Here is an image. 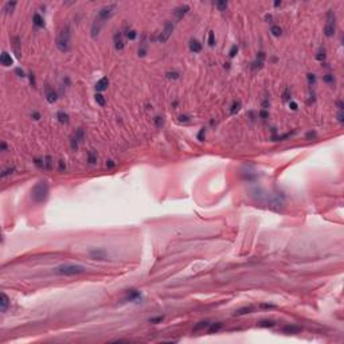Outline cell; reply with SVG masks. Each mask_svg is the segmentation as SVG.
I'll return each mask as SVG.
<instances>
[{
  "mask_svg": "<svg viewBox=\"0 0 344 344\" xmlns=\"http://www.w3.org/2000/svg\"><path fill=\"white\" fill-rule=\"evenodd\" d=\"M284 332H286V333H300V332L303 331V328L301 327H299V325H292V324H288L285 325L282 328Z\"/></svg>",
  "mask_w": 344,
  "mask_h": 344,
  "instance_id": "cell-17",
  "label": "cell"
},
{
  "mask_svg": "<svg viewBox=\"0 0 344 344\" xmlns=\"http://www.w3.org/2000/svg\"><path fill=\"white\" fill-rule=\"evenodd\" d=\"M173 28H175L173 22H167L166 24H164V30H163V31L160 32V35L157 36V41H159L160 43H166V42L169 39V36L172 35Z\"/></svg>",
  "mask_w": 344,
  "mask_h": 344,
  "instance_id": "cell-6",
  "label": "cell"
},
{
  "mask_svg": "<svg viewBox=\"0 0 344 344\" xmlns=\"http://www.w3.org/2000/svg\"><path fill=\"white\" fill-rule=\"evenodd\" d=\"M108 86H109V80L106 77H104V78H101V80L96 83V90L97 92H104V90L108 89Z\"/></svg>",
  "mask_w": 344,
  "mask_h": 344,
  "instance_id": "cell-15",
  "label": "cell"
},
{
  "mask_svg": "<svg viewBox=\"0 0 344 344\" xmlns=\"http://www.w3.org/2000/svg\"><path fill=\"white\" fill-rule=\"evenodd\" d=\"M57 47L61 53H69L71 47V28L66 24L61 28L57 36Z\"/></svg>",
  "mask_w": 344,
  "mask_h": 344,
  "instance_id": "cell-1",
  "label": "cell"
},
{
  "mask_svg": "<svg viewBox=\"0 0 344 344\" xmlns=\"http://www.w3.org/2000/svg\"><path fill=\"white\" fill-rule=\"evenodd\" d=\"M222 327H223L222 323H214V324H210L208 325V332H210V333H217Z\"/></svg>",
  "mask_w": 344,
  "mask_h": 344,
  "instance_id": "cell-23",
  "label": "cell"
},
{
  "mask_svg": "<svg viewBox=\"0 0 344 344\" xmlns=\"http://www.w3.org/2000/svg\"><path fill=\"white\" fill-rule=\"evenodd\" d=\"M316 59L320 62H323L325 59V48L324 47H320L319 51H317V54H316Z\"/></svg>",
  "mask_w": 344,
  "mask_h": 344,
  "instance_id": "cell-31",
  "label": "cell"
},
{
  "mask_svg": "<svg viewBox=\"0 0 344 344\" xmlns=\"http://www.w3.org/2000/svg\"><path fill=\"white\" fill-rule=\"evenodd\" d=\"M94 97H96V102H97V104H98L100 106H105V104H106V101H105V97L102 96L101 93H97V94H96V96H94Z\"/></svg>",
  "mask_w": 344,
  "mask_h": 344,
  "instance_id": "cell-32",
  "label": "cell"
},
{
  "mask_svg": "<svg viewBox=\"0 0 344 344\" xmlns=\"http://www.w3.org/2000/svg\"><path fill=\"white\" fill-rule=\"evenodd\" d=\"M163 316H159V317H152V319H149V323H152V324H157V323H161L163 321Z\"/></svg>",
  "mask_w": 344,
  "mask_h": 344,
  "instance_id": "cell-48",
  "label": "cell"
},
{
  "mask_svg": "<svg viewBox=\"0 0 344 344\" xmlns=\"http://www.w3.org/2000/svg\"><path fill=\"white\" fill-rule=\"evenodd\" d=\"M258 116H259L262 120H266V118L269 117V112L266 110V109H262V110L259 112V114H258Z\"/></svg>",
  "mask_w": 344,
  "mask_h": 344,
  "instance_id": "cell-47",
  "label": "cell"
},
{
  "mask_svg": "<svg viewBox=\"0 0 344 344\" xmlns=\"http://www.w3.org/2000/svg\"><path fill=\"white\" fill-rule=\"evenodd\" d=\"M8 305H10V299H8V296L3 292V293L0 294V311L4 313L7 309H8Z\"/></svg>",
  "mask_w": 344,
  "mask_h": 344,
  "instance_id": "cell-14",
  "label": "cell"
},
{
  "mask_svg": "<svg viewBox=\"0 0 344 344\" xmlns=\"http://www.w3.org/2000/svg\"><path fill=\"white\" fill-rule=\"evenodd\" d=\"M57 120L61 122V124H67V122L70 121V120H69V114L65 113L63 110H59L57 113Z\"/></svg>",
  "mask_w": 344,
  "mask_h": 344,
  "instance_id": "cell-20",
  "label": "cell"
},
{
  "mask_svg": "<svg viewBox=\"0 0 344 344\" xmlns=\"http://www.w3.org/2000/svg\"><path fill=\"white\" fill-rule=\"evenodd\" d=\"M14 42H15V43H14V47H15L16 55H18V57H20V50H19L20 42H19V38H18V36H15V38H14Z\"/></svg>",
  "mask_w": 344,
  "mask_h": 344,
  "instance_id": "cell-39",
  "label": "cell"
},
{
  "mask_svg": "<svg viewBox=\"0 0 344 344\" xmlns=\"http://www.w3.org/2000/svg\"><path fill=\"white\" fill-rule=\"evenodd\" d=\"M125 36H127V39H129V41H134L137 36V32L134 31L133 28H127V31H125Z\"/></svg>",
  "mask_w": 344,
  "mask_h": 344,
  "instance_id": "cell-28",
  "label": "cell"
},
{
  "mask_svg": "<svg viewBox=\"0 0 344 344\" xmlns=\"http://www.w3.org/2000/svg\"><path fill=\"white\" fill-rule=\"evenodd\" d=\"M274 325H276L274 320H261V321H258V327H262V328H272Z\"/></svg>",
  "mask_w": 344,
  "mask_h": 344,
  "instance_id": "cell-22",
  "label": "cell"
},
{
  "mask_svg": "<svg viewBox=\"0 0 344 344\" xmlns=\"http://www.w3.org/2000/svg\"><path fill=\"white\" fill-rule=\"evenodd\" d=\"M215 6H217V8L219 11H226V8H227V6H229V4H227V1H223V0H222V1H217V3H215Z\"/></svg>",
  "mask_w": 344,
  "mask_h": 344,
  "instance_id": "cell-37",
  "label": "cell"
},
{
  "mask_svg": "<svg viewBox=\"0 0 344 344\" xmlns=\"http://www.w3.org/2000/svg\"><path fill=\"white\" fill-rule=\"evenodd\" d=\"M166 77L168 78V80H179V77H180V74H179V71H167L166 73Z\"/></svg>",
  "mask_w": 344,
  "mask_h": 344,
  "instance_id": "cell-33",
  "label": "cell"
},
{
  "mask_svg": "<svg viewBox=\"0 0 344 344\" xmlns=\"http://www.w3.org/2000/svg\"><path fill=\"white\" fill-rule=\"evenodd\" d=\"M34 164H35L38 168L45 169V159H34Z\"/></svg>",
  "mask_w": 344,
  "mask_h": 344,
  "instance_id": "cell-42",
  "label": "cell"
},
{
  "mask_svg": "<svg viewBox=\"0 0 344 344\" xmlns=\"http://www.w3.org/2000/svg\"><path fill=\"white\" fill-rule=\"evenodd\" d=\"M116 8H117V4H108V6L102 7L101 10L98 11V14H97L96 18H98L100 20H102V22L105 23L108 19H110L112 16H113V14H114Z\"/></svg>",
  "mask_w": 344,
  "mask_h": 344,
  "instance_id": "cell-5",
  "label": "cell"
},
{
  "mask_svg": "<svg viewBox=\"0 0 344 344\" xmlns=\"http://www.w3.org/2000/svg\"><path fill=\"white\" fill-rule=\"evenodd\" d=\"M343 108H344L343 101H340V100H339V101H338V109H339V110H343Z\"/></svg>",
  "mask_w": 344,
  "mask_h": 344,
  "instance_id": "cell-59",
  "label": "cell"
},
{
  "mask_svg": "<svg viewBox=\"0 0 344 344\" xmlns=\"http://www.w3.org/2000/svg\"><path fill=\"white\" fill-rule=\"evenodd\" d=\"M46 100L48 104H54L58 100V94L54 89H51L50 86H46Z\"/></svg>",
  "mask_w": 344,
  "mask_h": 344,
  "instance_id": "cell-12",
  "label": "cell"
},
{
  "mask_svg": "<svg viewBox=\"0 0 344 344\" xmlns=\"http://www.w3.org/2000/svg\"><path fill=\"white\" fill-rule=\"evenodd\" d=\"M31 117L34 118L35 121H38V120H41V113H39V112H36V110H34L31 113Z\"/></svg>",
  "mask_w": 344,
  "mask_h": 344,
  "instance_id": "cell-50",
  "label": "cell"
},
{
  "mask_svg": "<svg viewBox=\"0 0 344 344\" xmlns=\"http://www.w3.org/2000/svg\"><path fill=\"white\" fill-rule=\"evenodd\" d=\"M289 108L292 109V110H297V109H299V105H297V102H294V101H289Z\"/></svg>",
  "mask_w": 344,
  "mask_h": 344,
  "instance_id": "cell-52",
  "label": "cell"
},
{
  "mask_svg": "<svg viewBox=\"0 0 344 344\" xmlns=\"http://www.w3.org/2000/svg\"><path fill=\"white\" fill-rule=\"evenodd\" d=\"M74 139H75L77 141H78V144L83 143V140H85V131H83L82 128H78L75 131V133H74Z\"/></svg>",
  "mask_w": 344,
  "mask_h": 344,
  "instance_id": "cell-21",
  "label": "cell"
},
{
  "mask_svg": "<svg viewBox=\"0 0 344 344\" xmlns=\"http://www.w3.org/2000/svg\"><path fill=\"white\" fill-rule=\"evenodd\" d=\"M188 121H190V116L187 114L179 116V122H188Z\"/></svg>",
  "mask_w": 344,
  "mask_h": 344,
  "instance_id": "cell-49",
  "label": "cell"
},
{
  "mask_svg": "<svg viewBox=\"0 0 344 344\" xmlns=\"http://www.w3.org/2000/svg\"><path fill=\"white\" fill-rule=\"evenodd\" d=\"M16 7V1H7L6 6H4V12L6 14H11L14 11V8Z\"/></svg>",
  "mask_w": 344,
  "mask_h": 344,
  "instance_id": "cell-27",
  "label": "cell"
},
{
  "mask_svg": "<svg viewBox=\"0 0 344 344\" xmlns=\"http://www.w3.org/2000/svg\"><path fill=\"white\" fill-rule=\"evenodd\" d=\"M327 18V23H325V27H324V35L331 38L335 34V30H336V15L332 10H329L325 15Z\"/></svg>",
  "mask_w": 344,
  "mask_h": 344,
  "instance_id": "cell-4",
  "label": "cell"
},
{
  "mask_svg": "<svg viewBox=\"0 0 344 344\" xmlns=\"http://www.w3.org/2000/svg\"><path fill=\"white\" fill-rule=\"evenodd\" d=\"M239 109H241V102L234 101L233 104H231V106H230V114H237L239 112Z\"/></svg>",
  "mask_w": 344,
  "mask_h": 344,
  "instance_id": "cell-25",
  "label": "cell"
},
{
  "mask_svg": "<svg viewBox=\"0 0 344 344\" xmlns=\"http://www.w3.org/2000/svg\"><path fill=\"white\" fill-rule=\"evenodd\" d=\"M14 172H15V167H8V168L3 169V172H1V178H7L8 175H12Z\"/></svg>",
  "mask_w": 344,
  "mask_h": 344,
  "instance_id": "cell-35",
  "label": "cell"
},
{
  "mask_svg": "<svg viewBox=\"0 0 344 344\" xmlns=\"http://www.w3.org/2000/svg\"><path fill=\"white\" fill-rule=\"evenodd\" d=\"M153 121H155V125H156L157 128H161L163 124H164V120H163L161 116H156V117L153 118Z\"/></svg>",
  "mask_w": 344,
  "mask_h": 344,
  "instance_id": "cell-40",
  "label": "cell"
},
{
  "mask_svg": "<svg viewBox=\"0 0 344 344\" xmlns=\"http://www.w3.org/2000/svg\"><path fill=\"white\" fill-rule=\"evenodd\" d=\"M264 62H265V54L262 53V51H259L257 55V58H255V61L252 63V69L253 70H259V69H262V66H264Z\"/></svg>",
  "mask_w": 344,
  "mask_h": 344,
  "instance_id": "cell-11",
  "label": "cell"
},
{
  "mask_svg": "<svg viewBox=\"0 0 344 344\" xmlns=\"http://www.w3.org/2000/svg\"><path fill=\"white\" fill-rule=\"evenodd\" d=\"M53 168V159L51 156H46L45 157V169H51Z\"/></svg>",
  "mask_w": 344,
  "mask_h": 344,
  "instance_id": "cell-38",
  "label": "cell"
},
{
  "mask_svg": "<svg viewBox=\"0 0 344 344\" xmlns=\"http://www.w3.org/2000/svg\"><path fill=\"white\" fill-rule=\"evenodd\" d=\"M323 81L327 83H329V85H333L335 83V77L332 75V74H325L324 77H323Z\"/></svg>",
  "mask_w": 344,
  "mask_h": 344,
  "instance_id": "cell-36",
  "label": "cell"
},
{
  "mask_svg": "<svg viewBox=\"0 0 344 344\" xmlns=\"http://www.w3.org/2000/svg\"><path fill=\"white\" fill-rule=\"evenodd\" d=\"M47 196H48V184H47V182L42 180V182H39L38 184L34 186V188H32V191H31V198H32V200L35 202V203H42V202H45L46 199H47Z\"/></svg>",
  "mask_w": 344,
  "mask_h": 344,
  "instance_id": "cell-3",
  "label": "cell"
},
{
  "mask_svg": "<svg viewBox=\"0 0 344 344\" xmlns=\"http://www.w3.org/2000/svg\"><path fill=\"white\" fill-rule=\"evenodd\" d=\"M338 120H339V122H340V124H343V122H344V114H343V110H339V113H338Z\"/></svg>",
  "mask_w": 344,
  "mask_h": 344,
  "instance_id": "cell-53",
  "label": "cell"
},
{
  "mask_svg": "<svg viewBox=\"0 0 344 344\" xmlns=\"http://www.w3.org/2000/svg\"><path fill=\"white\" fill-rule=\"evenodd\" d=\"M270 32H272V35H273V36H281V34H282V30H281L280 26H272Z\"/></svg>",
  "mask_w": 344,
  "mask_h": 344,
  "instance_id": "cell-30",
  "label": "cell"
},
{
  "mask_svg": "<svg viewBox=\"0 0 344 344\" xmlns=\"http://www.w3.org/2000/svg\"><path fill=\"white\" fill-rule=\"evenodd\" d=\"M114 166H116V163L113 161V160H108V161H106V167H108V168H113Z\"/></svg>",
  "mask_w": 344,
  "mask_h": 344,
  "instance_id": "cell-56",
  "label": "cell"
},
{
  "mask_svg": "<svg viewBox=\"0 0 344 344\" xmlns=\"http://www.w3.org/2000/svg\"><path fill=\"white\" fill-rule=\"evenodd\" d=\"M28 75H30V83H31V85L34 86V87H35V86H36V82H35V77H34V74L30 73Z\"/></svg>",
  "mask_w": 344,
  "mask_h": 344,
  "instance_id": "cell-54",
  "label": "cell"
},
{
  "mask_svg": "<svg viewBox=\"0 0 344 344\" xmlns=\"http://www.w3.org/2000/svg\"><path fill=\"white\" fill-rule=\"evenodd\" d=\"M316 137V133L315 132H308L306 133V139H315Z\"/></svg>",
  "mask_w": 344,
  "mask_h": 344,
  "instance_id": "cell-58",
  "label": "cell"
},
{
  "mask_svg": "<svg viewBox=\"0 0 344 344\" xmlns=\"http://www.w3.org/2000/svg\"><path fill=\"white\" fill-rule=\"evenodd\" d=\"M86 272V268L82 265H74V264H65L59 265L53 269V273L59 274V276H78L83 274Z\"/></svg>",
  "mask_w": 344,
  "mask_h": 344,
  "instance_id": "cell-2",
  "label": "cell"
},
{
  "mask_svg": "<svg viewBox=\"0 0 344 344\" xmlns=\"http://www.w3.org/2000/svg\"><path fill=\"white\" fill-rule=\"evenodd\" d=\"M0 147H1V152H6V151H7V144L4 143V141H1Z\"/></svg>",
  "mask_w": 344,
  "mask_h": 344,
  "instance_id": "cell-60",
  "label": "cell"
},
{
  "mask_svg": "<svg viewBox=\"0 0 344 344\" xmlns=\"http://www.w3.org/2000/svg\"><path fill=\"white\" fill-rule=\"evenodd\" d=\"M102 26H104V22L100 20L98 18H96L94 22H93V24H92V28H90V35H92L93 39H96L97 36L100 35V31H101Z\"/></svg>",
  "mask_w": 344,
  "mask_h": 344,
  "instance_id": "cell-8",
  "label": "cell"
},
{
  "mask_svg": "<svg viewBox=\"0 0 344 344\" xmlns=\"http://www.w3.org/2000/svg\"><path fill=\"white\" fill-rule=\"evenodd\" d=\"M0 62H1V65H3L4 67H8L14 63V59L11 58V55L8 54L7 51H3L1 55H0Z\"/></svg>",
  "mask_w": 344,
  "mask_h": 344,
  "instance_id": "cell-13",
  "label": "cell"
},
{
  "mask_svg": "<svg viewBox=\"0 0 344 344\" xmlns=\"http://www.w3.org/2000/svg\"><path fill=\"white\" fill-rule=\"evenodd\" d=\"M306 77H308V82H309V85H311V86L315 85V83H316V75H315V74H311V73H309Z\"/></svg>",
  "mask_w": 344,
  "mask_h": 344,
  "instance_id": "cell-45",
  "label": "cell"
},
{
  "mask_svg": "<svg viewBox=\"0 0 344 344\" xmlns=\"http://www.w3.org/2000/svg\"><path fill=\"white\" fill-rule=\"evenodd\" d=\"M210 324H211V323H208V321H200V323H198V324L195 325L192 331L198 332V331H202V329H206V328H208V325H210Z\"/></svg>",
  "mask_w": 344,
  "mask_h": 344,
  "instance_id": "cell-24",
  "label": "cell"
},
{
  "mask_svg": "<svg viewBox=\"0 0 344 344\" xmlns=\"http://www.w3.org/2000/svg\"><path fill=\"white\" fill-rule=\"evenodd\" d=\"M32 22H34V24H35L38 28L45 27V20H43V18H42V16L39 15L38 12L34 14V16H32Z\"/></svg>",
  "mask_w": 344,
  "mask_h": 344,
  "instance_id": "cell-18",
  "label": "cell"
},
{
  "mask_svg": "<svg viewBox=\"0 0 344 344\" xmlns=\"http://www.w3.org/2000/svg\"><path fill=\"white\" fill-rule=\"evenodd\" d=\"M254 312V306H243V308H239L238 311H235L234 316H243V315H247V313H252Z\"/></svg>",
  "mask_w": 344,
  "mask_h": 344,
  "instance_id": "cell-19",
  "label": "cell"
},
{
  "mask_svg": "<svg viewBox=\"0 0 344 344\" xmlns=\"http://www.w3.org/2000/svg\"><path fill=\"white\" fill-rule=\"evenodd\" d=\"M87 161H89V164H96L97 163V152L96 151H90L89 153H87Z\"/></svg>",
  "mask_w": 344,
  "mask_h": 344,
  "instance_id": "cell-26",
  "label": "cell"
},
{
  "mask_svg": "<svg viewBox=\"0 0 344 344\" xmlns=\"http://www.w3.org/2000/svg\"><path fill=\"white\" fill-rule=\"evenodd\" d=\"M190 51L194 53V54L200 53L202 51V45L199 43V41H196V39H191V41H190Z\"/></svg>",
  "mask_w": 344,
  "mask_h": 344,
  "instance_id": "cell-16",
  "label": "cell"
},
{
  "mask_svg": "<svg viewBox=\"0 0 344 344\" xmlns=\"http://www.w3.org/2000/svg\"><path fill=\"white\" fill-rule=\"evenodd\" d=\"M281 6V0H277V1H274V7H278Z\"/></svg>",
  "mask_w": 344,
  "mask_h": 344,
  "instance_id": "cell-62",
  "label": "cell"
},
{
  "mask_svg": "<svg viewBox=\"0 0 344 344\" xmlns=\"http://www.w3.org/2000/svg\"><path fill=\"white\" fill-rule=\"evenodd\" d=\"M139 299H141V294L137 290H131L128 293V300H131V301H134V300H139Z\"/></svg>",
  "mask_w": 344,
  "mask_h": 344,
  "instance_id": "cell-29",
  "label": "cell"
},
{
  "mask_svg": "<svg viewBox=\"0 0 344 344\" xmlns=\"http://www.w3.org/2000/svg\"><path fill=\"white\" fill-rule=\"evenodd\" d=\"M59 169H61V171H65V169H66V164H65L63 160H59Z\"/></svg>",
  "mask_w": 344,
  "mask_h": 344,
  "instance_id": "cell-57",
  "label": "cell"
},
{
  "mask_svg": "<svg viewBox=\"0 0 344 344\" xmlns=\"http://www.w3.org/2000/svg\"><path fill=\"white\" fill-rule=\"evenodd\" d=\"M89 255L92 259H97V261L106 259V252L104 249H92L89 252Z\"/></svg>",
  "mask_w": 344,
  "mask_h": 344,
  "instance_id": "cell-10",
  "label": "cell"
},
{
  "mask_svg": "<svg viewBox=\"0 0 344 344\" xmlns=\"http://www.w3.org/2000/svg\"><path fill=\"white\" fill-rule=\"evenodd\" d=\"M259 308H262V309H274L276 308V305H272V304H261Z\"/></svg>",
  "mask_w": 344,
  "mask_h": 344,
  "instance_id": "cell-51",
  "label": "cell"
},
{
  "mask_svg": "<svg viewBox=\"0 0 344 344\" xmlns=\"http://www.w3.org/2000/svg\"><path fill=\"white\" fill-rule=\"evenodd\" d=\"M204 136H206V129H204V128H202L200 131H199V133H198V140H199V141H203L204 140Z\"/></svg>",
  "mask_w": 344,
  "mask_h": 344,
  "instance_id": "cell-46",
  "label": "cell"
},
{
  "mask_svg": "<svg viewBox=\"0 0 344 344\" xmlns=\"http://www.w3.org/2000/svg\"><path fill=\"white\" fill-rule=\"evenodd\" d=\"M15 73L18 74V77H22V78H24V77H26V75H24V71H23L22 69H20V67H18V69H16Z\"/></svg>",
  "mask_w": 344,
  "mask_h": 344,
  "instance_id": "cell-55",
  "label": "cell"
},
{
  "mask_svg": "<svg viewBox=\"0 0 344 344\" xmlns=\"http://www.w3.org/2000/svg\"><path fill=\"white\" fill-rule=\"evenodd\" d=\"M282 100H284V101H289V100H290V89H289V87H286V89L284 90Z\"/></svg>",
  "mask_w": 344,
  "mask_h": 344,
  "instance_id": "cell-43",
  "label": "cell"
},
{
  "mask_svg": "<svg viewBox=\"0 0 344 344\" xmlns=\"http://www.w3.org/2000/svg\"><path fill=\"white\" fill-rule=\"evenodd\" d=\"M188 11H190V6H188V4H182V6L176 7L175 10H173V15H175L176 20H182L183 18L187 15Z\"/></svg>",
  "mask_w": 344,
  "mask_h": 344,
  "instance_id": "cell-7",
  "label": "cell"
},
{
  "mask_svg": "<svg viewBox=\"0 0 344 344\" xmlns=\"http://www.w3.org/2000/svg\"><path fill=\"white\" fill-rule=\"evenodd\" d=\"M113 41H114V47L116 50L121 51L125 47V41H124V34L121 31H117L113 36Z\"/></svg>",
  "mask_w": 344,
  "mask_h": 344,
  "instance_id": "cell-9",
  "label": "cell"
},
{
  "mask_svg": "<svg viewBox=\"0 0 344 344\" xmlns=\"http://www.w3.org/2000/svg\"><path fill=\"white\" fill-rule=\"evenodd\" d=\"M265 20H266L268 23H270L272 20H273V16H272V15H266V16H265Z\"/></svg>",
  "mask_w": 344,
  "mask_h": 344,
  "instance_id": "cell-61",
  "label": "cell"
},
{
  "mask_svg": "<svg viewBox=\"0 0 344 344\" xmlns=\"http://www.w3.org/2000/svg\"><path fill=\"white\" fill-rule=\"evenodd\" d=\"M237 53H238V46L237 45H234L233 47L230 48V51H229V55H230V58H234L237 55Z\"/></svg>",
  "mask_w": 344,
  "mask_h": 344,
  "instance_id": "cell-44",
  "label": "cell"
},
{
  "mask_svg": "<svg viewBox=\"0 0 344 344\" xmlns=\"http://www.w3.org/2000/svg\"><path fill=\"white\" fill-rule=\"evenodd\" d=\"M208 46H211V47L215 46V35H214L213 31L208 32Z\"/></svg>",
  "mask_w": 344,
  "mask_h": 344,
  "instance_id": "cell-41",
  "label": "cell"
},
{
  "mask_svg": "<svg viewBox=\"0 0 344 344\" xmlns=\"http://www.w3.org/2000/svg\"><path fill=\"white\" fill-rule=\"evenodd\" d=\"M137 53H139V57H145V54H147V45H145V42H143L140 45Z\"/></svg>",
  "mask_w": 344,
  "mask_h": 344,
  "instance_id": "cell-34",
  "label": "cell"
}]
</instances>
